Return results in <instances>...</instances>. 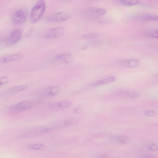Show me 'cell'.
<instances>
[{
	"label": "cell",
	"instance_id": "cell-19",
	"mask_svg": "<svg viewBox=\"0 0 158 158\" xmlns=\"http://www.w3.org/2000/svg\"><path fill=\"white\" fill-rule=\"evenodd\" d=\"M122 4L128 6H133L139 3V1L138 0H123L120 1Z\"/></svg>",
	"mask_w": 158,
	"mask_h": 158
},
{
	"label": "cell",
	"instance_id": "cell-23",
	"mask_svg": "<svg viewBox=\"0 0 158 158\" xmlns=\"http://www.w3.org/2000/svg\"><path fill=\"white\" fill-rule=\"evenodd\" d=\"M148 148L152 151H156L158 150V145L156 143H151L148 145Z\"/></svg>",
	"mask_w": 158,
	"mask_h": 158
},
{
	"label": "cell",
	"instance_id": "cell-22",
	"mask_svg": "<svg viewBox=\"0 0 158 158\" xmlns=\"http://www.w3.org/2000/svg\"><path fill=\"white\" fill-rule=\"evenodd\" d=\"M142 18L143 19H145L152 20L158 21V16L154 15H145L142 17Z\"/></svg>",
	"mask_w": 158,
	"mask_h": 158
},
{
	"label": "cell",
	"instance_id": "cell-10",
	"mask_svg": "<svg viewBox=\"0 0 158 158\" xmlns=\"http://www.w3.org/2000/svg\"><path fill=\"white\" fill-rule=\"evenodd\" d=\"M116 78L115 77H109L92 82L90 84V85L93 87L102 85L114 82Z\"/></svg>",
	"mask_w": 158,
	"mask_h": 158
},
{
	"label": "cell",
	"instance_id": "cell-21",
	"mask_svg": "<svg viewBox=\"0 0 158 158\" xmlns=\"http://www.w3.org/2000/svg\"><path fill=\"white\" fill-rule=\"evenodd\" d=\"M145 115L149 117H155L157 115V113L153 110H147L144 112V113Z\"/></svg>",
	"mask_w": 158,
	"mask_h": 158
},
{
	"label": "cell",
	"instance_id": "cell-18",
	"mask_svg": "<svg viewBox=\"0 0 158 158\" xmlns=\"http://www.w3.org/2000/svg\"><path fill=\"white\" fill-rule=\"evenodd\" d=\"M27 85H23L16 86L12 88L11 91L13 93H17L26 89L28 88Z\"/></svg>",
	"mask_w": 158,
	"mask_h": 158
},
{
	"label": "cell",
	"instance_id": "cell-17",
	"mask_svg": "<svg viewBox=\"0 0 158 158\" xmlns=\"http://www.w3.org/2000/svg\"><path fill=\"white\" fill-rule=\"evenodd\" d=\"M60 91V88L59 86H53L50 89L49 94L51 96H54L57 95Z\"/></svg>",
	"mask_w": 158,
	"mask_h": 158
},
{
	"label": "cell",
	"instance_id": "cell-12",
	"mask_svg": "<svg viewBox=\"0 0 158 158\" xmlns=\"http://www.w3.org/2000/svg\"><path fill=\"white\" fill-rule=\"evenodd\" d=\"M22 54L19 53L3 57L0 60L1 63H4L20 59L22 57Z\"/></svg>",
	"mask_w": 158,
	"mask_h": 158
},
{
	"label": "cell",
	"instance_id": "cell-14",
	"mask_svg": "<svg viewBox=\"0 0 158 158\" xmlns=\"http://www.w3.org/2000/svg\"><path fill=\"white\" fill-rule=\"evenodd\" d=\"M28 148L31 149L35 150H45L46 147L44 145L41 143H35L30 145Z\"/></svg>",
	"mask_w": 158,
	"mask_h": 158
},
{
	"label": "cell",
	"instance_id": "cell-27",
	"mask_svg": "<svg viewBox=\"0 0 158 158\" xmlns=\"http://www.w3.org/2000/svg\"><path fill=\"white\" fill-rule=\"evenodd\" d=\"M141 158H157L156 157L150 155H145L142 156Z\"/></svg>",
	"mask_w": 158,
	"mask_h": 158
},
{
	"label": "cell",
	"instance_id": "cell-9",
	"mask_svg": "<svg viewBox=\"0 0 158 158\" xmlns=\"http://www.w3.org/2000/svg\"><path fill=\"white\" fill-rule=\"evenodd\" d=\"M74 57L71 54L69 53H62L57 55L55 57L56 60L59 62L69 64L73 61Z\"/></svg>",
	"mask_w": 158,
	"mask_h": 158
},
{
	"label": "cell",
	"instance_id": "cell-6",
	"mask_svg": "<svg viewBox=\"0 0 158 158\" xmlns=\"http://www.w3.org/2000/svg\"><path fill=\"white\" fill-rule=\"evenodd\" d=\"M64 29L61 27H56L50 30L46 35V38L51 39L60 37L64 33Z\"/></svg>",
	"mask_w": 158,
	"mask_h": 158
},
{
	"label": "cell",
	"instance_id": "cell-1",
	"mask_svg": "<svg viewBox=\"0 0 158 158\" xmlns=\"http://www.w3.org/2000/svg\"><path fill=\"white\" fill-rule=\"evenodd\" d=\"M45 8V3L43 0L38 1L32 8L30 13V19L32 23L37 21L43 14Z\"/></svg>",
	"mask_w": 158,
	"mask_h": 158
},
{
	"label": "cell",
	"instance_id": "cell-3",
	"mask_svg": "<svg viewBox=\"0 0 158 158\" xmlns=\"http://www.w3.org/2000/svg\"><path fill=\"white\" fill-rule=\"evenodd\" d=\"M71 15L70 13L61 12L52 14L48 15L45 20L49 22H58L65 21L71 18Z\"/></svg>",
	"mask_w": 158,
	"mask_h": 158
},
{
	"label": "cell",
	"instance_id": "cell-16",
	"mask_svg": "<svg viewBox=\"0 0 158 158\" xmlns=\"http://www.w3.org/2000/svg\"><path fill=\"white\" fill-rule=\"evenodd\" d=\"M130 137L127 135H123L118 136L117 138L118 142L122 144L128 143L130 140Z\"/></svg>",
	"mask_w": 158,
	"mask_h": 158
},
{
	"label": "cell",
	"instance_id": "cell-8",
	"mask_svg": "<svg viewBox=\"0 0 158 158\" xmlns=\"http://www.w3.org/2000/svg\"><path fill=\"white\" fill-rule=\"evenodd\" d=\"M116 93L119 96L130 98H137L140 95L136 91L124 89L117 90Z\"/></svg>",
	"mask_w": 158,
	"mask_h": 158
},
{
	"label": "cell",
	"instance_id": "cell-13",
	"mask_svg": "<svg viewBox=\"0 0 158 158\" xmlns=\"http://www.w3.org/2000/svg\"><path fill=\"white\" fill-rule=\"evenodd\" d=\"M144 34L147 36L158 39V30H147L144 32Z\"/></svg>",
	"mask_w": 158,
	"mask_h": 158
},
{
	"label": "cell",
	"instance_id": "cell-5",
	"mask_svg": "<svg viewBox=\"0 0 158 158\" xmlns=\"http://www.w3.org/2000/svg\"><path fill=\"white\" fill-rule=\"evenodd\" d=\"M106 12V10L99 7H90L86 10L85 15L88 18L94 19L98 18Z\"/></svg>",
	"mask_w": 158,
	"mask_h": 158
},
{
	"label": "cell",
	"instance_id": "cell-24",
	"mask_svg": "<svg viewBox=\"0 0 158 158\" xmlns=\"http://www.w3.org/2000/svg\"><path fill=\"white\" fill-rule=\"evenodd\" d=\"M9 81V78L8 77L4 76L1 77L0 79V86L4 85Z\"/></svg>",
	"mask_w": 158,
	"mask_h": 158
},
{
	"label": "cell",
	"instance_id": "cell-7",
	"mask_svg": "<svg viewBox=\"0 0 158 158\" xmlns=\"http://www.w3.org/2000/svg\"><path fill=\"white\" fill-rule=\"evenodd\" d=\"M32 106L31 102L25 101L21 102L11 107V110L15 111H21L30 108Z\"/></svg>",
	"mask_w": 158,
	"mask_h": 158
},
{
	"label": "cell",
	"instance_id": "cell-2",
	"mask_svg": "<svg viewBox=\"0 0 158 158\" xmlns=\"http://www.w3.org/2000/svg\"><path fill=\"white\" fill-rule=\"evenodd\" d=\"M28 15L27 10L21 8L16 10L11 17L12 22L15 24L20 25L24 23L26 20Z\"/></svg>",
	"mask_w": 158,
	"mask_h": 158
},
{
	"label": "cell",
	"instance_id": "cell-4",
	"mask_svg": "<svg viewBox=\"0 0 158 158\" xmlns=\"http://www.w3.org/2000/svg\"><path fill=\"white\" fill-rule=\"evenodd\" d=\"M22 34L21 30L15 29L12 31L5 40V43L8 45L13 44L20 39Z\"/></svg>",
	"mask_w": 158,
	"mask_h": 158
},
{
	"label": "cell",
	"instance_id": "cell-15",
	"mask_svg": "<svg viewBox=\"0 0 158 158\" xmlns=\"http://www.w3.org/2000/svg\"><path fill=\"white\" fill-rule=\"evenodd\" d=\"M57 107L61 108H65L70 107L72 105L71 102L63 100L57 103Z\"/></svg>",
	"mask_w": 158,
	"mask_h": 158
},
{
	"label": "cell",
	"instance_id": "cell-20",
	"mask_svg": "<svg viewBox=\"0 0 158 158\" xmlns=\"http://www.w3.org/2000/svg\"><path fill=\"white\" fill-rule=\"evenodd\" d=\"M78 122V120L75 118H72L67 119L64 121V124L67 126H70L77 124Z\"/></svg>",
	"mask_w": 158,
	"mask_h": 158
},
{
	"label": "cell",
	"instance_id": "cell-26",
	"mask_svg": "<svg viewBox=\"0 0 158 158\" xmlns=\"http://www.w3.org/2000/svg\"><path fill=\"white\" fill-rule=\"evenodd\" d=\"M82 111V109L80 107H76L73 110L74 113L78 114L81 113Z\"/></svg>",
	"mask_w": 158,
	"mask_h": 158
},
{
	"label": "cell",
	"instance_id": "cell-28",
	"mask_svg": "<svg viewBox=\"0 0 158 158\" xmlns=\"http://www.w3.org/2000/svg\"><path fill=\"white\" fill-rule=\"evenodd\" d=\"M99 158H111L108 155H103L100 156Z\"/></svg>",
	"mask_w": 158,
	"mask_h": 158
},
{
	"label": "cell",
	"instance_id": "cell-11",
	"mask_svg": "<svg viewBox=\"0 0 158 158\" xmlns=\"http://www.w3.org/2000/svg\"><path fill=\"white\" fill-rule=\"evenodd\" d=\"M120 64L124 67L133 68L139 66L140 64L139 60L131 59L123 60L120 62Z\"/></svg>",
	"mask_w": 158,
	"mask_h": 158
},
{
	"label": "cell",
	"instance_id": "cell-25",
	"mask_svg": "<svg viewBox=\"0 0 158 158\" xmlns=\"http://www.w3.org/2000/svg\"><path fill=\"white\" fill-rule=\"evenodd\" d=\"M98 35L96 34H90L84 35L83 37V38L85 39H94L97 37Z\"/></svg>",
	"mask_w": 158,
	"mask_h": 158
}]
</instances>
